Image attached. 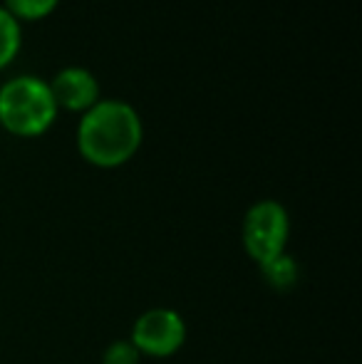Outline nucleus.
<instances>
[{"mask_svg":"<svg viewBox=\"0 0 362 364\" xmlns=\"http://www.w3.org/2000/svg\"><path fill=\"white\" fill-rule=\"evenodd\" d=\"M142 136L144 127L134 107L122 100H102L80 119L78 149L92 166L115 168L134 156Z\"/></svg>","mask_w":362,"mask_h":364,"instance_id":"f257e3e1","label":"nucleus"},{"mask_svg":"<svg viewBox=\"0 0 362 364\" xmlns=\"http://www.w3.org/2000/svg\"><path fill=\"white\" fill-rule=\"evenodd\" d=\"M58 105L48 82L20 75L0 87V124L15 136H40L53 127Z\"/></svg>","mask_w":362,"mask_h":364,"instance_id":"f03ea898","label":"nucleus"},{"mask_svg":"<svg viewBox=\"0 0 362 364\" xmlns=\"http://www.w3.org/2000/svg\"><path fill=\"white\" fill-rule=\"evenodd\" d=\"M290 238V216L285 206L275 198H261L243 216L241 240L248 258L263 265L275 255L285 253Z\"/></svg>","mask_w":362,"mask_h":364,"instance_id":"7ed1b4c3","label":"nucleus"},{"mask_svg":"<svg viewBox=\"0 0 362 364\" xmlns=\"http://www.w3.org/2000/svg\"><path fill=\"white\" fill-rule=\"evenodd\" d=\"M129 342L142 357L166 360L174 357L186 342V322L171 307H151L134 320Z\"/></svg>","mask_w":362,"mask_h":364,"instance_id":"20e7f679","label":"nucleus"},{"mask_svg":"<svg viewBox=\"0 0 362 364\" xmlns=\"http://www.w3.org/2000/svg\"><path fill=\"white\" fill-rule=\"evenodd\" d=\"M55 105L70 112H87L100 102V82L85 68H65L48 82Z\"/></svg>","mask_w":362,"mask_h":364,"instance_id":"39448f33","label":"nucleus"},{"mask_svg":"<svg viewBox=\"0 0 362 364\" xmlns=\"http://www.w3.org/2000/svg\"><path fill=\"white\" fill-rule=\"evenodd\" d=\"M258 268H261L263 280H266V283L275 290H290L295 283H298V275H300L298 263H295V258L288 253L275 255L273 260L258 265Z\"/></svg>","mask_w":362,"mask_h":364,"instance_id":"423d86ee","label":"nucleus"},{"mask_svg":"<svg viewBox=\"0 0 362 364\" xmlns=\"http://www.w3.org/2000/svg\"><path fill=\"white\" fill-rule=\"evenodd\" d=\"M20 50V23L0 5V70L13 63Z\"/></svg>","mask_w":362,"mask_h":364,"instance_id":"0eeeda50","label":"nucleus"},{"mask_svg":"<svg viewBox=\"0 0 362 364\" xmlns=\"http://www.w3.org/2000/svg\"><path fill=\"white\" fill-rule=\"evenodd\" d=\"M60 0H5V10L15 20H40L58 8Z\"/></svg>","mask_w":362,"mask_h":364,"instance_id":"6e6552de","label":"nucleus"},{"mask_svg":"<svg viewBox=\"0 0 362 364\" xmlns=\"http://www.w3.org/2000/svg\"><path fill=\"white\" fill-rule=\"evenodd\" d=\"M142 355L129 340H115L102 352V364H139Z\"/></svg>","mask_w":362,"mask_h":364,"instance_id":"1a4fd4ad","label":"nucleus"}]
</instances>
